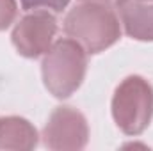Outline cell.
I'll return each instance as SVG.
<instances>
[{"instance_id":"cell-1","label":"cell","mask_w":153,"mask_h":151,"mask_svg":"<svg viewBox=\"0 0 153 151\" xmlns=\"http://www.w3.org/2000/svg\"><path fill=\"white\" fill-rule=\"evenodd\" d=\"M64 32L87 53H100L121 38V23L109 4L84 2L64 18Z\"/></svg>"},{"instance_id":"cell-2","label":"cell","mask_w":153,"mask_h":151,"mask_svg":"<svg viewBox=\"0 0 153 151\" xmlns=\"http://www.w3.org/2000/svg\"><path fill=\"white\" fill-rule=\"evenodd\" d=\"M85 70L87 52L75 39L55 41L41 64L45 87L55 98H70L82 85Z\"/></svg>"},{"instance_id":"cell-3","label":"cell","mask_w":153,"mask_h":151,"mask_svg":"<svg viewBox=\"0 0 153 151\" xmlns=\"http://www.w3.org/2000/svg\"><path fill=\"white\" fill-rule=\"evenodd\" d=\"M112 117L123 133H143L153 117L152 84L139 75L126 76L114 91Z\"/></svg>"},{"instance_id":"cell-4","label":"cell","mask_w":153,"mask_h":151,"mask_svg":"<svg viewBox=\"0 0 153 151\" xmlns=\"http://www.w3.org/2000/svg\"><path fill=\"white\" fill-rule=\"evenodd\" d=\"M89 141V126L85 115L73 107H57L43 128V142L48 150H82Z\"/></svg>"},{"instance_id":"cell-5","label":"cell","mask_w":153,"mask_h":151,"mask_svg":"<svg viewBox=\"0 0 153 151\" xmlns=\"http://www.w3.org/2000/svg\"><path fill=\"white\" fill-rule=\"evenodd\" d=\"M57 34V18L48 11H34L25 14L13 29V44L20 55L36 59L45 55L53 44Z\"/></svg>"},{"instance_id":"cell-6","label":"cell","mask_w":153,"mask_h":151,"mask_svg":"<svg viewBox=\"0 0 153 151\" xmlns=\"http://www.w3.org/2000/svg\"><path fill=\"white\" fill-rule=\"evenodd\" d=\"M125 32L137 41H153V0H116Z\"/></svg>"},{"instance_id":"cell-7","label":"cell","mask_w":153,"mask_h":151,"mask_svg":"<svg viewBox=\"0 0 153 151\" xmlns=\"http://www.w3.org/2000/svg\"><path fill=\"white\" fill-rule=\"evenodd\" d=\"M38 130L30 121L18 115L0 117V150L30 151L38 146Z\"/></svg>"},{"instance_id":"cell-8","label":"cell","mask_w":153,"mask_h":151,"mask_svg":"<svg viewBox=\"0 0 153 151\" xmlns=\"http://www.w3.org/2000/svg\"><path fill=\"white\" fill-rule=\"evenodd\" d=\"M22 7L25 11H38V9H50L55 13H61L66 9L70 0H20Z\"/></svg>"},{"instance_id":"cell-9","label":"cell","mask_w":153,"mask_h":151,"mask_svg":"<svg viewBox=\"0 0 153 151\" xmlns=\"http://www.w3.org/2000/svg\"><path fill=\"white\" fill-rule=\"evenodd\" d=\"M16 14H18L16 0H0V30L11 27L16 20Z\"/></svg>"},{"instance_id":"cell-10","label":"cell","mask_w":153,"mask_h":151,"mask_svg":"<svg viewBox=\"0 0 153 151\" xmlns=\"http://www.w3.org/2000/svg\"><path fill=\"white\" fill-rule=\"evenodd\" d=\"M82 2H98V4H114L116 0H82Z\"/></svg>"}]
</instances>
